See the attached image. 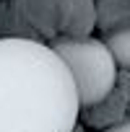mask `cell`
I'll return each instance as SVG.
<instances>
[{"label": "cell", "mask_w": 130, "mask_h": 132, "mask_svg": "<svg viewBox=\"0 0 130 132\" xmlns=\"http://www.w3.org/2000/svg\"><path fill=\"white\" fill-rule=\"evenodd\" d=\"M104 132H130V122H120V124H114V127H109Z\"/></svg>", "instance_id": "obj_4"}, {"label": "cell", "mask_w": 130, "mask_h": 132, "mask_svg": "<svg viewBox=\"0 0 130 132\" xmlns=\"http://www.w3.org/2000/svg\"><path fill=\"white\" fill-rule=\"evenodd\" d=\"M107 47H109V52H112V57H114L117 65H122V68H130V26L117 29V31L109 36Z\"/></svg>", "instance_id": "obj_3"}, {"label": "cell", "mask_w": 130, "mask_h": 132, "mask_svg": "<svg viewBox=\"0 0 130 132\" xmlns=\"http://www.w3.org/2000/svg\"><path fill=\"white\" fill-rule=\"evenodd\" d=\"M55 49L68 62L76 78L81 106L102 104L114 88V75H117V62L109 47L96 39H81V42H60Z\"/></svg>", "instance_id": "obj_2"}, {"label": "cell", "mask_w": 130, "mask_h": 132, "mask_svg": "<svg viewBox=\"0 0 130 132\" xmlns=\"http://www.w3.org/2000/svg\"><path fill=\"white\" fill-rule=\"evenodd\" d=\"M78 111L76 78L57 49L0 39V132H73Z\"/></svg>", "instance_id": "obj_1"}]
</instances>
